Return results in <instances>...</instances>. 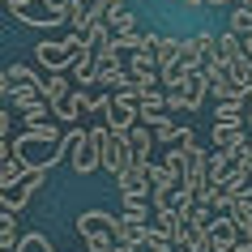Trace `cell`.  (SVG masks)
<instances>
[{"mask_svg": "<svg viewBox=\"0 0 252 252\" xmlns=\"http://www.w3.org/2000/svg\"><path fill=\"white\" fill-rule=\"evenodd\" d=\"M13 154L26 162V167L52 171L56 162L68 154V133L60 124H34V128H26L22 137H13Z\"/></svg>", "mask_w": 252, "mask_h": 252, "instance_id": "6da1fadb", "label": "cell"}, {"mask_svg": "<svg viewBox=\"0 0 252 252\" xmlns=\"http://www.w3.org/2000/svg\"><path fill=\"white\" fill-rule=\"evenodd\" d=\"M90 137L98 141V150H103V171L107 175H124L128 167H133V150H128V133H111L103 120L90 128Z\"/></svg>", "mask_w": 252, "mask_h": 252, "instance_id": "7a4b0ae2", "label": "cell"}, {"mask_svg": "<svg viewBox=\"0 0 252 252\" xmlns=\"http://www.w3.org/2000/svg\"><path fill=\"white\" fill-rule=\"evenodd\" d=\"M9 13L26 26H39V30H52V26H64L68 22V9L60 0H4Z\"/></svg>", "mask_w": 252, "mask_h": 252, "instance_id": "3957f363", "label": "cell"}, {"mask_svg": "<svg viewBox=\"0 0 252 252\" xmlns=\"http://www.w3.org/2000/svg\"><path fill=\"white\" fill-rule=\"evenodd\" d=\"M68 162H73V175L103 171V150L90 137V128H68Z\"/></svg>", "mask_w": 252, "mask_h": 252, "instance_id": "277c9868", "label": "cell"}, {"mask_svg": "<svg viewBox=\"0 0 252 252\" xmlns=\"http://www.w3.org/2000/svg\"><path fill=\"white\" fill-rule=\"evenodd\" d=\"M77 235L90 244V239H111V244H124V231H120V214L111 210H81L77 214Z\"/></svg>", "mask_w": 252, "mask_h": 252, "instance_id": "5b68a950", "label": "cell"}, {"mask_svg": "<svg viewBox=\"0 0 252 252\" xmlns=\"http://www.w3.org/2000/svg\"><path fill=\"white\" fill-rule=\"evenodd\" d=\"M205 94H210V73H188L180 86L167 90V98H171V111L175 107L180 111H201L205 107Z\"/></svg>", "mask_w": 252, "mask_h": 252, "instance_id": "8992f818", "label": "cell"}, {"mask_svg": "<svg viewBox=\"0 0 252 252\" xmlns=\"http://www.w3.org/2000/svg\"><path fill=\"white\" fill-rule=\"evenodd\" d=\"M43 180H47V171H43V167H30V171H26V180H22L17 188H0V210L22 214V210L30 205V201H34V192L43 188Z\"/></svg>", "mask_w": 252, "mask_h": 252, "instance_id": "52a82bcc", "label": "cell"}, {"mask_svg": "<svg viewBox=\"0 0 252 252\" xmlns=\"http://www.w3.org/2000/svg\"><path fill=\"white\" fill-rule=\"evenodd\" d=\"M120 184V197H150L154 184H150V162H133L124 175H116Z\"/></svg>", "mask_w": 252, "mask_h": 252, "instance_id": "ba28073f", "label": "cell"}, {"mask_svg": "<svg viewBox=\"0 0 252 252\" xmlns=\"http://www.w3.org/2000/svg\"><path fill=\"white\" fill-rule=\"evenodd\" d=\"M167 111H171L167 90H146V94H141V124H146V128H154V124H162V120H171Z\"/></svg>", "mask_w": 252, "mask_h": 252, "instance_id": "9c48e42d", "label": "cell"}, {"mask_svg": "<svg viewBox=\"0 0 252 252\" xmlns=\"http://www.w3.org/2000/svg\"><path fill=\"white\" fill-rule=\"evenodd\" d=\"M210 94L218 98V103H239V81L231 77V68H226V64H218L210 73Z\"/></svg>", "mask_w": 252, "mask_h": 252, "instance_id": "30bf717a", "label": "cell"}, {"mask_svg": "<svg viewBox=\"0 0 252 252\" xmlns=\"http://www.w3.org/2000/svg\"><path fill=\"white\" fill-rule=\"evenodd\" d=\"M235 239H239V226L226 218V214H218L210 222V248H218V252H231L235 248Z\"/></svg>", "mask_w": 252, "mask_h": 252, "instance_id": "8fae6325", "label": "cell"}, {"mask_svg": "<svg viewBox=\"0 0 252 252\" xmlns=\"http://www.w3.org/2000/svg\"><path fill=\"white\" fill-rule=\"evenodd\" d=\"M22 86H43L39 73L30 64H9L4 68V77H0V94H9V90H22Z\"/></svg>", "mask_w": 252, "mask_h": 252, "instance_id": "7c38bea8", "label": "cell"}, {"mask_svg": "<svg viewBox=\"0 0 252 252\" xmlns=\"http://www.w3.org/2000/svg\"><path fill=\"white\" fill-rule=\"evenodd\" d=\"M154 146H158V137H154V128H146V124H137L133 133H128V150H133V162H150Z\"/></svg>", "mask_w": 252, "mask_h": 252, "instance_id": "4fadbf2b", "label": "cell"}, {"mask_svg": "<svg viewBox=\"0 0 252 252\" xmlns=\"http://www.w3.org/2000/svg\"><path fill=\"white\" fill-rule=\"evenodd\" d=\"M214 146H218V150L248 146V124H214Z\"/></svg>", "mask_w": 252, "mask_h": 252, "instance_id": "5bb4252c", "label": "cell"}, {"mask_svg": "<svg viewBox=\"0 0 252 252\" xmlns=\"http://www.w3.org/2000/svg\"><path fill=\"white\" fill-rule=\"evenodd\" d=\"M68 77L77 81L81 90H98V60H94V52H90V56H81L77 64L68 68Z\"/></svg>", "mask_w": 252, "mask_h": 252, "instance_id": "9a60e30c", "label": "cell"}, {"mask_svg": "<svg viewBox=\"0 0 252 252\" xmlns=\"http://www.w3.org/2000/svg\"><path fill=\"white\" fill-rule=\"evenodd\" d=\"M235 154H231V150H214L210 154V184H226V180H231V175H235Z\"/></svg>", "mask_w": 252, "mask_h": 252, "instance_id": "2e32d148", "label": "cell"}, {"mask_svg": "<svg viewBox=\"0 0 252 252\" xmlns=\"http://www.w3.org/2000/svg\"><path fill=\"white\" fill-rule=\"evenodd\" d=\"M43 94L52 98V107L64 103V98H73V90H68V68L64 73H47V77H43Z\"/></svg>", "mask_w": 252, "mask_h": 252, "instance_id": "e0dca14e", "label": "cell"}, {"mask_svg": "<svg viewBox=\"0 0 252 252\" xmlns=\"http://www.w3.org/2000/svg\"><path fill=\"white\" fill-rule=\"evenodd\" d=\"M22 235H17V214L0 210V252H17Z\"/></svg>", "mask_w": 252, "mask_h": 252, "instance_id": "ac0fdd59", "label": "cell"}, {"mask_svg": "<svg viewBox=\"0 0 252 252\" xmlns=\"http://www.w3.org/2000/svg\"><path fill=\"white\" fill-rule=\"evenodd\" d=\"M26 171H30V167L17 158V154H13V158H4V162H0V188H17L22 180H26Z\"/></svg>", "mask_w": 252, "mask_h": 252, "instance_id": "d6986e66", "label": "cell"}, {"mask_svg": "<svg viewBox=\"0 0 252 252\" xmlns=\"http://www.w3.org/2000/svg\"><path fill=\"white\" fill-rule=\"evenodd\" d=\"M162 162H167V171L184 184V175H188V150H180V146H167V154H162Z\"/></svg>", "mask_w": 252, "mask_h": 252, "instance_id": "ffe728a7", "label": "cell"}, {"mask_svg": "<svg viewBox=\"0 0 252 252\" xmlns=\"http://www.w3.org/2000/svg\"><path fill=\"white\" fill-rule=\"evenodd\" d=\"M154 226L175 239V235H180V226H184V214H180V210H154Z\"/></svg>", "mask_w": 252, "mask_h": 252, "instance_id": "44dd1931", "label": "cell"}, {"mask_svg": "<svg viewBox=\"0 0 252 252\" xmlns=\"http://www.w3.org/2000/svg\"><path fill=\"white\" fill-rule=\"evenodd\" d=\"M214 124H248V116H244L239 103H218L214 107Z\"/></svg>", "mask_w": 252, "mask_h": 252, "instance_id": "7402d4cb", "label": "cell"}, {"mask_svg": "<svg viewBox=\"0 0 252 252\" xmlns=\"http://www.w3.org/2000/svg\"><path fill=\"white\" fill-rule=\"evenodd\" d=\"M17 252H56V248H52V239L43 235V231H26L22 244H17Z\"/></svg>", "mask_w": 252, "mask_h": 252, "instance_id": "603a6c76", "label": "cell"}, {"mask_svg": "<svg viewBox=\"0 0 252 252\" xmlns=\"http://www.w3.org/2000/svg\"><path fill=\"white\" fill-rule=\"evenodd\" d=\"M226 30H235L239 39H248V34H252V13L235 4V9H231V22H226Z\"/></svg>", "mask_w": 252, "mask_h": 252, "instance_id": "cb8c5ba5", "label": "cell"}, {"mask_svg": "<svg viewBox=\"0 0 252 252\" xmlns=\"http://www.w3.org/2000/svg\"><path fill=\"white\" fill-rule=\"evenodd\" d=\"M150 184H154V188H175L180 180L167 171V162H150Z\"/></svg>", "mask_w": 252, "mask_h": 252, "instance_id": "d4e9b609", "label": "cell"}, {"mask_svg": "<svg viewBox=\"0 0 252 252\" xmlns=\"http://www.w3.org/2000/svg\"><path fill=\"white\" fill-rule=\"evenodd\" d=\"M111 34H141V30H137V13H133V9L120 13V17H111Z\"/></svg>", "mask_w": 252, "mask_h": 252, "instance_id": "484cf974", "label": "cell"}, {"mask_svg": "<svg viewBox=\"0 0 252 252\" xmlns=\"http://www.w3.org/2000/svg\"><path fill=\"white\" fill-rule=\"evenodd\" d=\"M175 133H180V128H175L171 120H162V124H154V137H158L162 146H175Z\"/></svg>", "mask_w": 252, "mask_h": 252, "instance_id": "4316f807", "label": "cell"}, {"mask_svg": "<svg viewBox=\"0 0 252 252\" xmlns=\"http://www.w3.org/2000/svg\"><path fill=\"white\" fill-rule=\"evenodd\" d=\"M98 4H103L107 22H111V17H120V13H128V0H98Z\"/></svg>", "mask_w": 252, "mask_h": 252, "instance_id": "83f0119b", "label": "cell"}, {"mask_svg": "<svg viewBox=\"0 0 252 252\" xmlns=\"http://www.w3.org/2000/svg\"><path fill=\"white\" fill-rule=\"evenodd\" d=\"M180 4H184V9H192V13H197V9H210V0H180Z\"/></svg>", "mask_w": 252, "mask_h": 252, "instance_id": "f1b7e54d", "label": "cell"}, {"mask_svg": "<svg viewBox=\"0 0 252 252\" xmlns=\"http://www.w3.org/2000/svg\"><path fill=\"white\" fill-rule=\"evenodd\" d=\"M214 4H239V0H210V9H214Z\"/></svg>", "mask_w": 252, "mask_h": 252, "instance_id": "f546056e", "label": "cell"}, {"mask_svg": "<svg viewBox=\"0 0 252 252\" xmlns=\"http://www.w3.org/2000/svg\"><path fill=\"white\" fill-rule=\"evenodd\" d=\"M60 4H64V9H73V4H81V0H60Z\"/></svg>", "mask_w": 252, "mask_h": 252, "instance_id": "4dcf8cb0", "label": "cell"}, {"mask_svg": "<svg viewBox=\"0 0 252 252\" xmlns=\"http://www.w3.org/2000/svg\"><path fill=\"white\" fill-rule=\"evenodd\" d=\"M239 9H248V13H252V0H239Z\"/></svg>", "mask_w": 252, "mask_h": 252, "instance_id": "1f68e13d", "label": "cell"}, {"mask_svg": "<svg viewBox=\"0 0 252 252\" xmlns=\"http://www.w3.org/2000/svg\"><path fill=\"white\" fill-rule=\"evenodd\" d=\"M205 252H218V248H205ZM231 252H235V248H231Z\"/></svg>", "mask_w": 252, "mask_h": 252, "instance_id": "d6a6232c", "label": "cell"}]
</instances>
